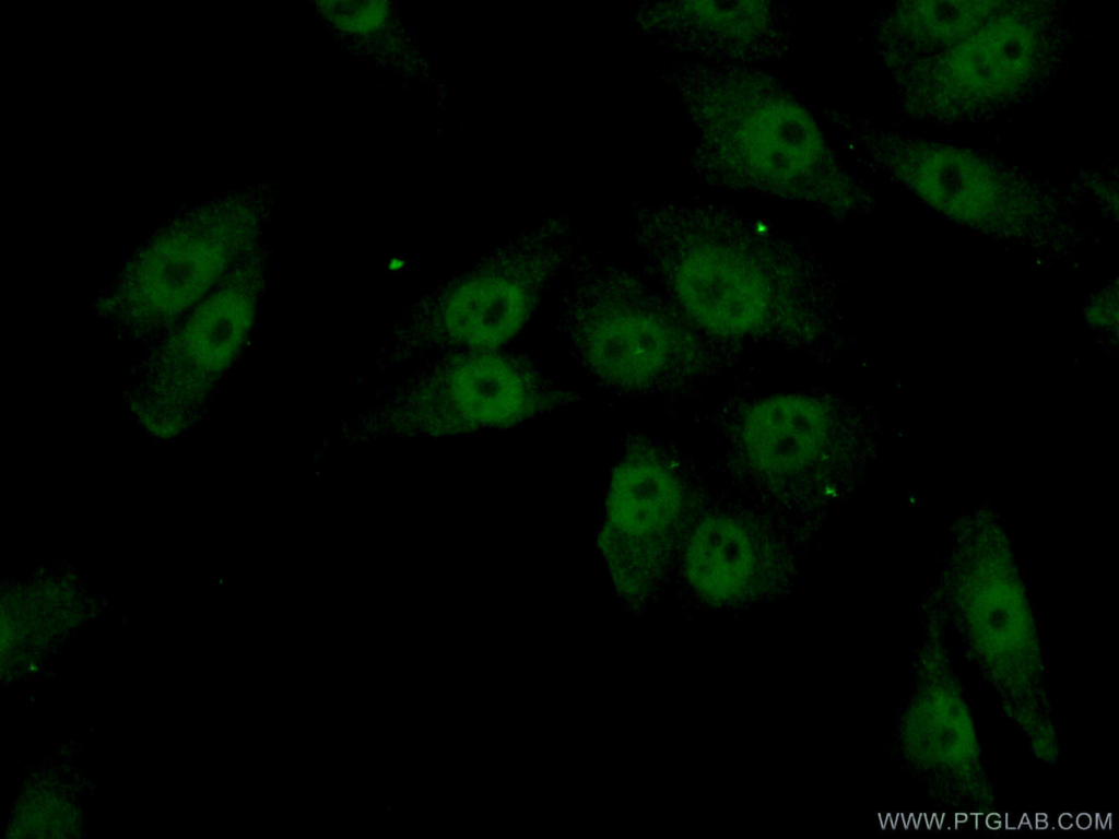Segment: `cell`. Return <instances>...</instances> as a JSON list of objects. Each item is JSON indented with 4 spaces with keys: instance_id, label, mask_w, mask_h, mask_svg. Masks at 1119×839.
Here are the masks:
<instances>
[{
    "instance_id": "cell-1",
    "label": "cell",
    "mask_w": 1119,
    "mask_h": 839,
    "mask_svg": "<svg viewBox=\"0 0 1119 839\" xmlns=\"http://www.w3.org/2000/svg\"><path fill=\"white\" fill-rule=\"evenodd\" d=\"M649 259L685 319L712 338L810 343L828 330L817 271L776 247L685 234L652 246Z\"/></svg>"
},
{
    "instance_id": "cell-2",
    "label": "cell",
    "mask_w": 1119,
    "mask_h": 839,
    "mask_svg": "<svg viewBox=\"0 0 1119 839\" xmlns=\"http://www.w3.org/2000/svg\"><path fill=\"white\" fill-rule=\"evenodd\" d=\"M570 277L560 322L577 361L599 383L628 393L660 392L706 367L692 324L631 272L580 261Z\"/></svg>"
},
{
    "instance_id": "cell-3",
    "label": "cell",
    "mask_w": 1119,
    "mask_h": 839,
    "mask_svg": "<svg viewBox=\"0 0 1119 839\" xmlns=\"http://www.w3.org/2000/svg\"><path fill=\"white\" fill-rule=\"evenodd\" d=\"M229 261L225 243L205 227L174 233L127 261L96 309L122 338L157 339L222 284Z\"/></svg>"
},
{
    "instance_id": "cell-4",
    "label": "cell",
    "mask_w": 1119,
    "mask_h": 839,
    "mask_svg": "<svg viewBox=\"0 0 1119 839\" xmlns=\"http://www.w3.org/2000/svg\"><path fill=\"white\" fill-rule=\"evenodd\" d=\"M684 506L682 483L664 457L649 444L633 445L612 475L599 540L622 592L650 588Z\"/></svg>"
},
{
    "instance_id": "cell-5",
    "label": "cell",
    "mask_w": 1119,
    "mask_h": 839,
    "mask_svg": "<svg viewBox=\"0 0 1119 839\" xmlns=\"http://www.w3.org/2000/svg\"><path fill=\"white\" fill-rule=\"evenodd\" d=\"M251 309L244 287L227 276L157 338L139 369L141 393L175 401L203 397L239 352Z\"/></svg>"
},
{
    "instance_id": "cell-6",
    "label": "cell",
    "mask_w": 1119,
    "mask_h": 839,
    "mask_svg": "<svg viewBox=\"0 0 1119 839\" xmlns=\"http://www.w3.org/2000/svg\"><path fill=\"white\" fill-rule=\"evenodd\" d=\"M561 260L555 250L532 246L490 257L444 296L443 331L473 350L503 344L526 323Z\"/></svg>"
},
{
    "instance_id": "cell-7",
    "label": "cell",
    "mask_w": 1119,
    "mask_h": 839,
    "mask_svg": "<svg viewBox=\"0 0 1119 839\" xmlns=\"http://www.w3.org/2000/svg\"><path fill=\"white\" fill-rule=\"evenodd\" d=\"M735 440L747 468L762 481L787 485L822 465L839 437V420L826 400L776 394L739 416Z\"/></svg>"
},
{
    "instance_id": "cell-8",
    "label": "cell",
    "mask_w": 1119,
    "mask_h": 839,
    "mask_svg": "<svg viewBox=\"0 0 1119 839\" xmlns=\"http://www.w3.org/2000/svg\"><path fill=\"white\" fill-rule=\"evenodd\" d=\"M446 385L464 427H508L561 399L526 361L492 350H474L448 368Z\"/></svg>"
},
{
    "instance_id": "cell-9",
    "label": "cell",
    "mask_w": 1119,
    "mask_h": 839,
    "mask_svg": "<svg viewBox=\"0 0 1119 839\" xmlns=\"http://www.w3.org/2000/svg\"><path fill=\"white\" fill-rule=\"evenodd\" d=\"M770 562L764 540L745 522L723 515L703 518L688 534L683 553L688 584L704 600L720 604L756 593Z\"/></svg>"
}]
</instances>
